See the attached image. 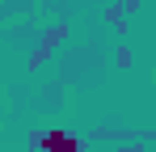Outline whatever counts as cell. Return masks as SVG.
<instances>
[{
    "label": "cell",
    "instance_id": "6da1fadb",
    "mask_svg": "<svg viewBox=\"0 0 156 152\" xmlns=\"http://www.w3.org/2000/svg\"><path fill=\"white\" fill-rule=\"evenodd\" d=\"M42 148L47 152H80V144H76V135H68V131H47Z\"/></svg>",
    "mask_w": 156,
    "mask_h": 152
}]
</instances>
